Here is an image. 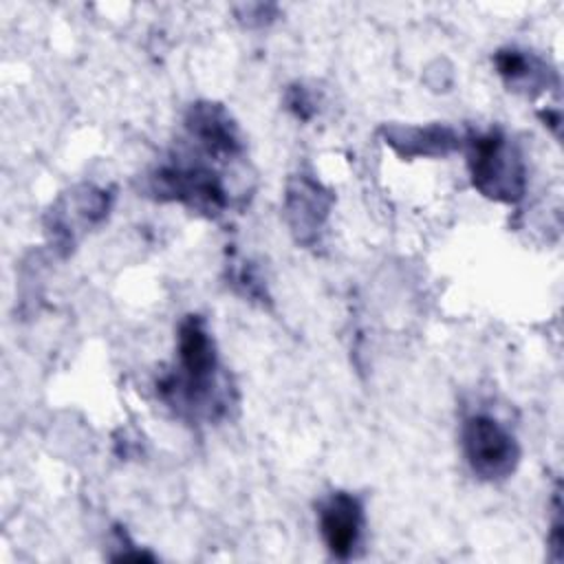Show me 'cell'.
<instances>
[{"mask_svg": "<svg viewBox=\"0 0 564 564\" xmlns=\"http://www.w3.org/2000/svg\"><path fill=\"white\" fill-rule=\"evenodd\" d=\"M333 196L311 176H293L286 187L284 212L295 238L304 245L313 242L328 218Z\"/></svg>", "mask_w": 564, "mask_h": 564, "instance_id": "6", "label": "cell"}, {"mask_svg": "<svg viewBox=\"0 0 564 564\" xmlns=\"http://www.w3.org/2000/svg\"><path fill=\"white\" fill-rule=\"evenodd\" d=\"M216 370V348L205 322L198 315H187L178 326V375L159 383L161 397L214 419L225 410V403L214 394Z\"/></svg>", "mask_w": 564, "mask_h": 564, "instance_id": "1", "label": "cell"}, {"mask_svg": "<svg viewBox=\"0 0 564 564\" xmlns=\"http://www.w3.org/2000/svg\"><path fill=\"white\" fill-rule=\"evenodd\" d=\"M383 141L401 156H445L460 145L458 134L447 126H383Z\"/></svg>", "mask_w": 564, "mask_h": 564, "instance_id": "8", "label": "cell"}, {"mask_svg": "<svg viewBox=\"0 0 564 564\" xmlns=\"http://www.w3.org/2000/svg\"><path fill=\"white\" fill-rule=\"evenodd\" d=\"M496 68L509 86H540L544 82V66L518 48L496 53Z\"/></svg>", "mask_w": 564, "mask_h": 564, "instance_id": "9", "label": "cell"}, {"mask_svg": "<svg viewBox=\"0 0 564 564\" xmlns=\"http://www.w3.org/2000/svg\"><path fill=\"white\" fill-rule=\"evenodd\" d=\"M152 189L159 198L178 200L196 212L218 214L227 205L220 178L203 165H170L152 176Z\"/></svg>", "mask_w": 564, "mask_h": 564, "instance_id": "4", "label": "cell"}, {"mask_svg": "<svg viewBox=\"0 0 564 564\" xmlns=\"http://www.w3.org/2000/svg\"><path fill=\"white\" fill-rule=\"evenodd\" d=\"M463 452L476 476L502 480L513 474L520 452L511 432L489 414H471L463 423Z\"/></svg>", "mask_w": 564, "mask_h": 564, "instance_id": "3", "label": "cell"}, {"mask_svg": "<svg viewBox=\"0 0 564 564\" xmlns=\"http://www.w3.org/2000/svg\"><path fill=\"white\" fill-rule=\"evenodd\" d=\"M286 104H289V108H291L300 119H308V117L313 115V99H311V95L306 93V88L300 86V84H295V86L289 88V93H286Z\"/></svg>", "mask_w": 564, "mask_h": 564, "instance_id": "10", "label": "cell"}, {"mask_svg": "<svg viewBox=\"0 0 564 564\" xmlns=\"http://www.w3.org/2000/svg\"><path fill=\"white\" fill-rule=\"evenodd\" d=\"M469 172L474 187L491 200L516 203L524 194L527 176L522 156L498 130L471 141Z\"/></svg>", "mask_w": 564, "mask_h": 564, "instance_id": "2", "label": "cell"}, {"mask_svg": "<svg viewBox=\"0 0 564 564\" xmlns=\"http://www.w3.org/2000/svg\"><path fill=\"white\" fill-rule=\"evenodd\" d=\"M185 126L189 134L196 139V143H200L209 154L234 156L242 148L236 123L231 121L229 112L218 104H194L187 110Z\"/></svg>", "mask_w": 564, "mask_h": 564, "instance_id": "7", "label": "cell"}, {"mask_svg": "<svg viewBox=\"0 0 564 564\" xmlns=\"http://www.w3.org/2000/svg\"><path fill=\"white\" fill-rule=\"evenodd\" d=\"M361 529L364 509L352 494L335 491L319 505V531L335 557L348 560L355 553L361 540Z\"/></svg>", "mask_w": 564, "mask_h": 564, "instance_id": "5", "label": "cell"}]
</instances>
